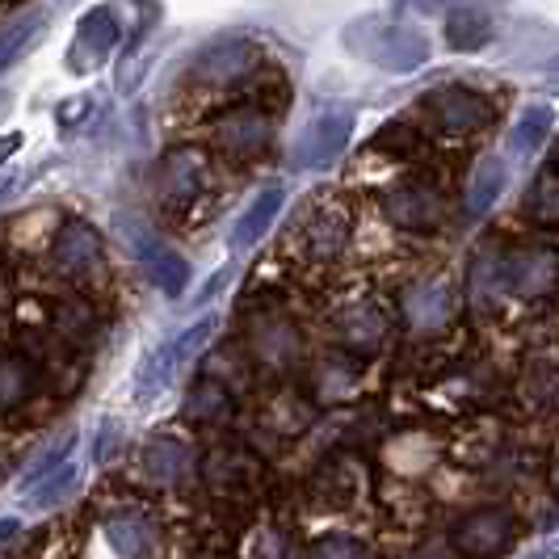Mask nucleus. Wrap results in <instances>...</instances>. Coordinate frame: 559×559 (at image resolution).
<instances>
[{"label": "nucleus", "instance_id": "obj_11", "mask_svg": "<svg viewBox=\"0 0 559 559\" xmlns=\"http://www.w3.org/2000/svg\"><path fill=\"white\" fill-rule=\"evenodd\" d=\"M329 333H333V345L341 354L362 362V358L383 349V341L392 333V316L379 299H345L329 316Z\"/></svg>", "mask_w": 559, "mask_h": 559}, {"label": "nucleus", "instance_id": "obj_28", "mask_svg": "<svg viewBox=\"0 0 559 559\" xmlns=\"http://www.w3.org/2000/svg\"><path fill=\"white\" fill-rule=\"evenodd\" d=\"M492 38V13L476 4H459L447 17V43L454 51H479Z\"/></svg>", "mask_w": 559, "mask_h": 559}, {"label": "nucleus", "instance_id": "obj_31", "mask_svg": "<svg viewBox=\"0 0 559 559\" xmlns=\"http://www.w3.org/2000/svg\"><path fill=\"white\" fill-rule=\"evenodd\" d=\"M438 454H442L438 442H425L420 433H400L392 447H388V463H392L400 476H425Z\"/></svg>", "mask_w": 559, "mask_h": 559}, {"label": "nucleus", "instance_id": "obj_41", "mask_svg": "<svg viewBox=\"0 0 559 559\" xmlns=\"http://www.w3.org/2000/svg\"><path fill=\"white\" fill-rule=\"evenodd\" d=\"M551 484H556V488H559V454H556V459H551Z\"/></svg>", "mask_w": 559, "mask_h": 559}, {"label": "nucleus", "instance_id": "obj_30", "mask_svg": "<svg viewBox=\"0 0 559 559\" xmlns=\"http://www.w3.org/2000/svg\"><path fill=\"white\" fill-rule=\"evenodd\" d=\"M43 22H47V9H22L17 17H9L0 26V72H9L22 59V51L34 43V34L43 29Z\"/></svg>", "mask_w": 559, "mask_h": 559}, {"label": "nucleus", "instance_id": "obj_36", "mask_svg": "<svg viewBox=\"0 0 559 559\" xmlns=\"http://www.w3.org/2000/svg\"><path fill=\"white\" fill-rule=\"evenodd\" d=\"M252 559H290V538L282 531H265L257 538V551Z\"/></svg>", "mask_w": 559, "mask_h": 559}, {"label": "nucleus", "instance_id": "obj_12", "mask_svg": "<svg viewBox=\"0 0 559 559\" xmlns=\"http://www.w3.org/2000/svg\"><path fill=\"white\" fill-rule=\"evenodd\" d=\"M206 190H211V152L206 147L181 143V147L165 152V160L156 168V198L165 206L186 211L198 198H206Z\"/></svg>", "mask_w": 559, "mask_h": 559}, {"label": "nucleus", "instance_id": "obj_20", "mask_svg": "<svg viewBox=\"0 0 559 559\" xmlns=\"http://www.w3.org/2000/svg\"><path fill=\"white\" fill-rule=\"evenodd\" d=\"M114 43H118V17H114V9H88L81 17V29H76V47L68 51V63L76 68V72H88V68H97L102 59L114 51Z\"/></svg>", "mask_w": 559, "mask_h": 559}, {"label": "nucleus", "instance_id": "obj_2", "mask_svg": "<svg viewBox=\"0 0 559 559\" xmlns=\"http://www.w3.org/2000/svg\"><path fill=\"white\" fill-rule=\"evenodd\" d=\"M413 118H417L420 135L467 143L497 127V102L472 84H433L417 97Z\"/></svg>", "mask_w": 559, "mask_h": 559}, {"label": "nucleus", "instance_id": "obj_37", "mask_svg": "<svg viewBox=\"0 0 559 559\" xmlns=\"http://www.w3.org/2000/svg\"><path fill=\"white\" fill-rule=\"evenodd\" d=\"M17 531H22V522H17V518H4V522H0V547H9Z\"/></svg>", "mask_w": 559, "mask_h": 559}, {"label": "nucleus", "instance_id": "obj_21", "mask_svg": "<svg viewBox=\"0 0 559 559\" xmlns=\"http://www.w3.org/2000/svg\"><path fill=\"white\" fill-rule=\"evenodd\" d=\"M143 463V476L152 479V484H160V488H177L181 479L190 476V467H194V450L186 447L181 438H152L140 454Z\"/></svg>", "mask_w": 559, "mask_h": 559}, {"label": "nucleus", "instance_id": "obj_35", "mask_svg": "<svg viewBox=\"0 0 559 559\" xmlns=\"http://www.w3.org/2000/svg\"><path fill=\"white\" fill-rule=\"evenodd\" d=\"M72 484H76V463L68 459V463H63V467H56L51 476L38 479V484L29 488V497H34V504H56L59 497L72 488Z\"/></svg>", "mask_w": 559, "mask_h": 559}, {"label": "nucleus", "instance_id": "obj_17", "mask_svg": "<svg viewBox=\"0 0 559 559\" xmlns=\"http://www.w3.org/2000/svg\"><path fill=\"white\" fill-rule=\"evenodd\" d=\"M358 383H362V362L349 358V354H320L316 362L308 366V400L311 404H345L358 395Z\"/></svg>", "mask_w": 559, "mask_h": 559}, {"label": "nucleus", "instance_id": "obj_8", "mask_svg": "<svg viewBox=\"0 0 559 559\" xmlns=\"http://www.w3.org/2000/svg\"><path fill=\"white\" fill-rule=\"evenodd\" d=\"M211 143L231 165H252L274 143V110L261 102H236L211 118Z\"/></svg>", "mask_w": 559, "mask_h": 559}, {"label": "nucleus", "instance_id": "obj_26", "mask_svg": "<svg viewBox=\"0 0 559 559\" xmlns=\"http://www.w3.org/2000/svg\"><path fill=\"white\" fill-rule=\"evenodd\" d=\"M38 392V366L22 354H0V413L22 408Z\"/></svg>", "mask_w": 559, "mask_h": 559}, {"label": "nucleus", "instance_id": "obj_38", "mask_svg": "<svg viewBox=\"0 0 559 559\" xmlns=\"http://www.w3.org/2000/svg\"><path fill=\"white\" fill-rule=\"evenodd\" d=\"M17 147H22V135H0V165H4V160H9Z\"/></svg>", "mask_w": 559, "mask_h": 559}, {"label": "nucleus", "instance_id": "obj_27", "mask_svg": "<svg viewBox=\"0 0 559 559\" xmlns=\"http://www.w3.org/2000/svg\"><path fill=\"white\" fill-rule=\"evenodd\" d=\"M551 131H556V114L547 110V106H531V110H522V118L513 122V131H509L504 147H509V156L531 160L534 152L551 140Z\"/></svg>", "mask_w": 559, "mask_h": 559}, {"label": "nucleus", "instance_id": "obj_42", "mask_svg": "<svg viewBox=\"0 0 559 559\" xmlns=\"http://www.w3.org/2000/svg\"><path fill=\"white\" fill-rule=\"evenodd\" d=\"M194 559H224V556H194Z\"/></svg>", "mask_w": 559, "mask_h": 559}, {"label": "nucleus", "instance_id": "obj_33", "mask_svg": "<svg viewBox=\"0 0 559 559\" xmlns=\"http://www.w3.org/2000/svg\"><path fill=\"white\" fill-rule=\"evenodd\" d=\"M522 395L531 400L534 408H559V374L551 362H534L526 370V383H522Z\"/></svg>", "mask_w": 559, "mask_h": 559}, {"label": "nucleus", "instance_id": "obj_39", "mask_svg": "<svg viewBox=\"0 0 559 559\" xmlns=\"http://www.w3.org/2000/svg\"><path fill=\"white\" fill-rule=\"evenodd\" d=\"M13 186H17V177L13 173H0V202L13 194Z\"/></svg>", "mask_w": 559, "mask_h": 559}, {"label": "nucleus", "instance_id": "obj_16", "mask_svg": "<svg viewBox=\"0 0 559 559\" xmlns=\"http://www.w3.org/2000/svg\"><path fill=\"white\" fill-rule=\"evenodd\" d=\"M202 479L215 497H249L261 484V459L252 454L249 447H236V442H224V447L206 450L202 459Z\"/></svg>", "mask_w": 559, "mask_h": 559}, {"label": "nucleus", "instance_id": "obj_13", "mask_svg": "<svg viewBox=\"0 0 559 559\" xmlns=\"http://www.w3.org/2000/svg\"><path fill=\"white\" fill-rule=\"evenodd\" d=\"M215 329H219V320H215V316H202V320H194L190 329H181L173 341H165L160 349H152L147 362L140 366V374H135V395H140V400H152L156 392H165L168 383L177 379V370H181V366L190 362L198 349L211 341Z\"/></svg>", "mask_w": 559, "mask_h": 559}, {"label": "nucleus", "instance_id": "obj_34", "mask_svg": "<svg viewBox=\"0 0 559 559\" xmlns=\"http://www.w3.org/2000/svg\"><path fill=\"white\" fill-rule=\"evenodd\" d=\"M304 559H374L370 547L354 534H320L316 543H308Z\"/></svg>", "mask_w": 559, "mask_h": 559}, {"label": "nucleus", "instance_id": "obj_40", "mask_svg": "<svg viewBox=\"0 0 559 559\" xmlns=\"http://www.w3.org/2000/svg\"><path fill=\"white\" fill-rule=\"evenodd\" d=\"M551 173H559V135H556V143H551Z\"/></svg>", "mask_w": 559, "mask_h": 559}, {"label": "nucleus", "instance_id": "obj_3", "mask_svg": "<svg viewBox=\"0 0 559 559\" xmlns=\"http://www.w3.org/2000/svg\"><path fill=\"white\" fill-rule=\"evenodd\" d=\"M354 236V206L341 194H311L295 215L286 249L308 270H329Z\"/></svg>", "mask_w": 559, "mask_h": 559}, {"label": "nucleus", "instance_id": "obj_10", "mask_svg": "<svg viewBox=\"0 0 559 559\" xmlns=\"http://www.w3.org/2000/svg\"><path fill=\"white\" fill-rule=\"evenodd\" d=\"M370 497V467L349 447L329 450L308 476V501L316 509H354Z\"/></svg>", "mask_w": 559, "mask_h": 559}, {"label": "nucleus", "instance_id": "obj_18", "mask_svg": "<svg viewBox=\"0 0 559 559\" xmlns=\"http://www.w3.org/2000/svg\"><path fill=\"white\" fill-rule=\"evenodd\" d=\"M362 51L383 72H413L429 59V43L408 26H374L370 43H362Z\"/></svg>", "mask_w": 559, "mask_h": 559}, {"label": "nucleus", "instance_id": "obj_14", "mask_svg": "<svg viewBox=\"0 0 559 559\" xmlns=\"http://www.w3.org/2000/svg\"><path fill=\"white\" fill-rule=\"evenodd\" d=\"M261 63H257V47H252L249 38H215V43H206L202 51L194 56L190 63V81L202 84V88H236V84H245L257 72Z\"/></svg>", "mask_w": 559, "mask_h": 559}, {"label": "nucleus", "instance_id": "obj_23", "mask_svg": "<svg viewBox=\"0 0 559 559\" xmlns=\"http://www.w3.org/2000/svg\"><path fill=\"white\" fill-rule=\"evenodd\" d=\"M282 202H286V190H282V186H270V190H261V194L252 198V206L236 219V227H231V249H252V245L274 227Z\"/></svg>", "mask_w": 559, "mask_h": 559}, {"label": "nucleus", "instance_id": "obj_4", "mask_svg": "<svg viewBox=\"0 0 559 559\" xmlns=\"http://www.w3.org/2000/svg\"><path fill=\"white\" fill-rule=\"evenodd\" d=\"M383 219L400 231V236H417V240H433L442 236L454 219V194L442 177L433 173H408L400 177L392 190H383Z\"/></svg>", "mask_w": 559, "mask_h": 559}, {"label": "nucleus", "instance_id": "obj_19", "mask_svg": "<svg viewBox=\"0 0 559 559\" xmlns=\"http://www.w3.org/2000/svg\"><path fill=\"white\" fill-rule=\"evenodd\" d=\"M106 261V245H102V231L88 224H63L51 245V265L68 278H84L93 270H102Z\"/></svg>", "mask_w": 559, "mask_h": 559}, {"label": "nucleus", "instance_id": "obj_9", "mask_svg": "<svg viewBox=\"0 0 559 559\" xmlns=\"http://www.w3.org/2000/svg\"><path fill=\"white\" fill-rule=\"evenodd\" d=\"M114 231L122 236L127 249L140 257L143 274L156 282L168 299H181V295H186V286H190V265H186V257L173 249L168 240H160L152 227L143 224L140 215L118 211V215H114Z\"/></svg>", "mask_w": 559, "mask_h": 559}, {"label": "nucleus", "instance_id": "obj_22", "mask_svg": "<svg viewBox=\"0 0 559 559\" xmlns=\"http://www.w3.org/2000/svg\"><path fill=\"white\" fill-rule=\"evenodd\" d=\"M106 543L122 559H147L152 547H156V526H152L147 513L127 509V513H114L110 522H106Z\"/></svg>", "mask_w": 559, "mask_h": 559}, {"label": "nucleus", "instance_id": "obj_5", "mask_svg": "<svg viewBox=\"0 0 559 559\" xmlns=\"http://www.w3.org/2000/svg\"><path fill=\"white\" fill-rule=\"evenodd\" d=\"M459 311H463V290L454 286L450 274L429 270V274H417L395 290L392 324L413 341H433V336H447L454 329Z\"/></svg>", "mask_w": 559, "mask_h": 559}, {"label": "nucleus", "instance_id": "obj_32", "mask_svg": "<svg viewBox=\"0 0 559 559\" xmlns=\"http://www.w3.org/2000/svg\"><path fill=\"white\" fill-rule=\"evenodd\" d=\"M370 152H388V160H420L425 156V135L408 122H388L370 140Z\"/></svg>", "mask_w": 559, "mask_h": 559}, {"label": "nucleus", "instance_id": "obj_24", "mask_svg": "<svg viewBox=\"0 0 559 559\" xmlns=\"http://www.w3.org/2000/svg\"><path fill=\"white\" fill-rule=\"evenodd\" d=\"M504 186H509V168L504 160H479V168L472 173V181H467V194H463V215L467 219H479V215H488L492 206H497V198L504 194Z\"/></svg>", "mask_w": 559, "mask_h": 559}, {"label": "nucleus", "instance_id": "obj_1", "mask_svg": "<svg viewBox=\"0 0 559 559\" xmlns=\"http://www.w3.org/2000/svg\"><path fill=\"white\" fill-rule=\"evenodd\" d=\"M463 304L479 316L538 308L559 290V249L543 240H484L463 274Z\"/></svg>", "mask_w": 559, "mask_h": 559}, {"label": "nucleus", "instance_id": "obj_7", "mask_svg": "<svg viewBox=\"0 0 559 559\" xmlns=\"http://www.w3.org/2000/svg\"><path fill=\"white\" fill-rule=\"evenodd\" d=\"M522 538V513L509 501L467 504L447 531L450 559H504Z\"/></svg>", "mask_w": 559, "mask_h": 559}, {"label": "nucleus", "instance_id": "obj_6", "mask_svg": "<svg viewBox=\"0 0 559 559\" xmlns=\"http://www.w3.org/2000/svg\"><path fill=\"white\" fill-rule=\"evenodd\" d=\"M240 349H245L249 366L265 370V374H290L308 362V336L282 304H257L245 316Z\"/></svg>", "mask_w": 559, "mask_h": 559}, {"label": "nucleus", "instance_id": "obj_29", "mask_svg": "<svg viewBox=\"0 0 559 559\" xmlns=\"http://www.w3.org/2000/svg\"><path fill=\"white\" fill-rule=\"evenodd\" d=\"M522 215L526 224L543 227V231H556L559 227V173H538L534 186L526 190V202H522Z\"/></svg>", "mask_w": 559, "mask_h": 559}, {"label": "nucleus", "instance_id": "obj_25", "mask_svg": "<svg viewBox=\"0 0 559 559\" xmlns=\"http://www.w3.org/2000/svg\"><path fill=\"white\" fill-rule=\"evenodd\" d=\"M231 408H236V395L227 392L224 383H215V379H198L194 388H190V395H186V420H194V425H224L227 417H231Z\"/></svg>", "mask_w": 559, "mask_h": 559}, {"label": "nucleus", "instance_id": "obj_43", "mask_svg": "<svg viewBox=\"0 0 559 559\" xmlns=\"http://www.w3.org/2000/svg\"><path fill=\"white\" fill-rule=\"evenodd\" d=\"M0 467H4V450H0Z\"/></svg>", "mask_w": 559, "mask_h": 559}, {"label": "nucleus", "instance_id": "obj_15", "mask_svg": "<svg viewBox=\"0 0 559 559\" xmlns=\"http://www.w3.org/2000/svg\"><path fill=\"white\" fill-rule=\"evenodd\" d=\"M354 140V110H329L311 118L290 147V168H329Z\"/></svg>", "mask_w": 559, "mask_h": 559}]
</instances>
